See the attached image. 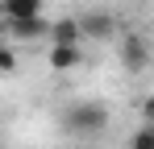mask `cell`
Returning a JSON list of instances; mask_svg holds the SVG:
<instances>
[{"label":"cell","instance_id":"obj_7","mask_svg":"<svg viewBox=\"0 0 154 149\" xmlns=\"http://www.w3.org/2000/svg\"><path fill=\"white\" fill-rule=\"evenodd\" d=\"M46 0H4V17L8 21H25V17H42Z\"/></svg>","mask_w":154,"mask_h":149},{"label":"cell","instance_id":"obj_4","mask_svg":"<svg viewBox=\"0 0 154 149\" xmlns=\"http://www.w3.org/2000/svg\"><path fill=\"white\" fill-rule=\"evenodd\" d=\"M46 62H50V71H75L83 62V46H50Z\"/></svg>","mask_w":154,"mask_h":149},{"label":"cell","instance_id":"obj_3","mask_svg":"<svg viewBox=\"0 0 154 149\" xmlns=\"http://www.w3.org/2000/svg\"><path fill=\"white\" fill-rule=\"evenodd\" d=\"M121 66L125 71H146L150 66V42L142 33H121Z\"/></svg>","mask_w":154,"mask_h":149},{"label":"cell","instance_id":"obj_5","mask_svg":"<svg viewBox=\"0 0 154 149\" xmlns=\"http://www.w3.org/2000/svg\"><path fill=\"white\" fill-rule=\"evenodd\" d=\"M46 42H50V46H83V42H79V25H75V17L54 21L50 29H46Z\"/></svg>","mask_w":154,"mask_h":149},{"label":"cell","instance_id":"obj_8","mask_svg":"<svg viewBox=\"0 0 154 149\" xmlns=\"http://www.w3.org/2000/svg\"><path fill=\"white\" fill-rule=\"evenodd\" d=\"M129 149H154V128L150 124H142V128L129 137Z\"/></svg>","mask_w":154,"mask_h":149},{"label":"cell","instance_id":"obj_1","mask_svg":"<svg viewBox=\"0 0 154 149\" xmlns=\"http://www.w3.org/2000/svg\"><path fill=\"white\" fill-rule=\"evenodd\" d=\"M104 124H108V108H104V104H96V99L75 104V108L67 112V128H71L75 137H96Z\"/></svg>","mask_w":154,"mask_h":149},{"label":"cell","instance_id":"obj_9","mask_svg":"<svg viewBox=\"0 0 154 149\" xmlns=\"http://www.w3.org/2000/svg\"><path fill=\"white\" fill-rule=\"evenodd\" d=\"M17 71V54H13V46H0V74H13Z\"/></svg>","mask_w":154,"mask_h":149},{"label":"cell","instance_id":"obj_10","mask_svg":"<svg viewBox=\"0 0 154 149\" xmlns=\"http://www.w3.org/2000/svg\"><path fill=\"white\" fill-rule=\"evenodd\" d=\"M0 46H4V33H0Z\"/></svg>","mask_w":154,"mask_h":149},{"label":"cell","instance_id":"obj_2","mask_svg":"<svg viewBox=\"0 0 154 149\" xmlns=\"http://www.w3.org/2000/svg\"><path fill=\"white\" fill-rule=\"evenodd\" d=\"M79 25V42H112L121 29H117V17L112 13H104V8H96V13H88V17H75Z\"/></svg>","mask_w":154,"mask_h":149},{"label":"cell","instance_id":"obj_6","mask_svg":"<svg viewBox=\"0 0 154 149\" xmlns=\"http://www.w3.org/2000/svg\"><path fill=\"white\" fill-rule=\"evenodd\" d=\"M8 29H13L21 42H38V37H46L50 21H46V17H25V21H8Z\"/></svg>","mask_w":154,"mask_h":149}]
</instances>
